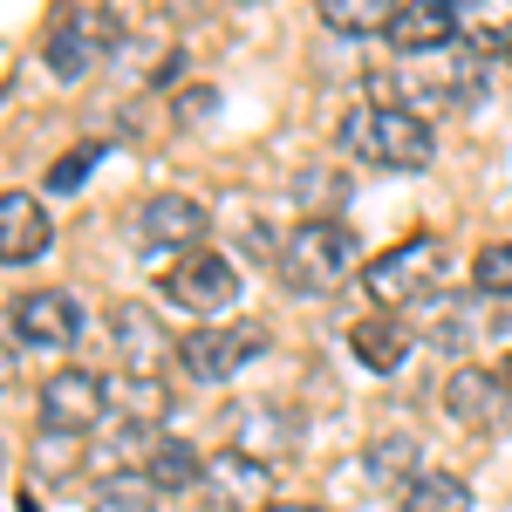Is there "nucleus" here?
I'll list each match as a JSON object with an SVG mask.
<instances>
[{
  "label": "nucleus",
  "mask_w": 512,
  "mask_h": 512,
  "mask_svg": "<svg viewBox=\"0 0 512 512\" xmlns=\"http://www.w3.org/2000/svg\"><path fill=\"white\" fill-rule=\"evenodd\" d=\"M335 144L355 164H369V171H424L437 158L431 117H417V110H376V103H362V110H349V117L335 123Z\"/></svg>",
  "instance_id": "1"
},
{
  "label": "nucleus",
  "mask_w": 512,
  "mask_h": 512,
  "mask_svg": "<svg viewBox=\"0 0 512 512\" xmlns=\"http://www.w3.org/2000/svg\"><path fill=\"white\" fill-rule=\"evenodd\" d=\"M444 280H451V246L437 233H410L362 267V294L376 301V315H396V308H417V301L444 294Z\"/></svg>",
  "instance_id": "2"
},
{
  "label": "nucleus",
  "mask_w": 512,
  "mask_h": 512,
  "mask_svg": "<svg viewBox=\"0 0 512 512\" xmlns=\"http://www.w3.org/2000/svg\"><path fill=\"white\" fill-rule=\"evenodd\" d=\"M355 274V233L342 219H301L280 246V287L301 301H328Z\"/></svg>",
  "instance_id": "3"
},
{
  "label": "nucleus",
  "mask_w": 512,
  "mask_h": 512,
  "mask_svg": "<svg viewBox=\"0 0 512 512\" xmlns=\"http://www.w3.org/2000/svg\"><path fill=\"white\" fill-rule=\"evenodd\" d=\"M110 48H117V14L110 7H62L41 35V62H48L55 82H82L110 62Z\"/></svg>",
  "instance_id": "4"
},
{
  "label": "nucleus",
  "mask_w": 512,
  "mask_h": 512,
  "mask_svg": "<svg viewBox=\"0 0 512 512\" xmlns=\"http://www.w3.org/2000/svg\"><path fill=\"white\" fill-rule=\"evenodd\" d=\"M110 417V383L96 369H55L48 383L35 390V424L41 437H89L96 424Z\"/></svg>",
  "instance_id": "5"
},
{
  "label": "nucleus",
  "mask_w": 512,
  "mask_h": 512,
  "mask_svg": "<svg viewBox=\"0 0 512 512\" xmlns=\"http://www.w3.org/2000/svg\"><path fill=\"white\" fill-rule=\"evenodd\" d=\"M171 355H178V369H185L192 383H233L246 362H260V355H267V328H260V321L192 328V335H185Z\"/></svg>",
  "instance_id": "6"
},
{
  "label": "nucleus",
  "mask_w": 512,
  "mask_h": 512,
  "mask_svg": "<svg viewBox=\"0 0 512 512\" xmlns=\"http://www.w3.org/2000/svg\"><path fill=\"white\" fill-rule=\"evenodd\" d=\"M198 512H267L274 499V472L253 451H212L198 472Z\"/></svg>",
  "instance_id": "7"
},
{
  "label": "nucleus",
  "mask_w": 512,
  "mask_h": 512,
  "mask_svg": "<svg viewBox=\"0 0 512 512\" xmlns=\"http://www.w3.org/2000/svg\"><path fill=\"white\" fill-rule=\"evenodd\" d=\"M158 294L171 301V308H185V315H226L239 301V267L226 260V253H185L178 267H164L158 274Z\"/></svg>",
  "instance_id": "8"
},
{
  "label": "nucleus",
  "mask_w": 512,
  "mask_h": 512,
  "mask_svg": "<svg viewBox=\"0 0 512 512\" xmlns=\"http://www.w3.org/2000/svg\"><path fill=\"white\" fill-rule=\"evenodd\" d=\"M14 342H28V349H76L82 328H89V308H82L69 287H35V294H21L14 301Z\"/></svg>",
  "instance_id": "9"
},
{
  "label": "nucleus",
  "mask_w": 512,
  "mask_h": 512,
  "mask_svg": "<svg viewBox=\"0 0 512 512\" xmlns=\"http://www.w3.org/2000/svg\"><path fill=\"white\" fill-rule=\"evenodd\" d=\"M130 239H137V253H198V239H205V205L185 198V192L144 198V205L130 212Z\"/></svg>",
  "instance_id": "10"
},
{
  "label": "nucleus",
  "mask_w": 512,
  "mask_h": 512,
  "mask_svg": "<svg viewBox=\"0 0 512 512\" xmlns=\"http://www.w3.org/2000/svg\"><path fill=\"white\" fill-rule=\"evenodd\" d=\"M110 417H117V444L123 451H158L164 437V417H171V390H164L158 376H123L110 383Z\"/></svg>",
  "instance_id": "11"
},
{
  "label": "nucleus",
  "mask_w": 512,
  "mask_h": 512,
  "mask_svg": "<svg viewBox=\"0 0 512 512\" xmlns=\"http://www.w3.org/2000/svg\"><path fill=\"white\" fill-rule=\"evenodd\" d=\"M465 35V7L458 0H403L396 7V28H390V48L396 55H444V48H458Z\"/></svg>",
  "instance_id": "12"
},
{
  "label": "nucleus",
  "mask_w": 512,
  "mask_h": 512,
  "mask_svg": "<svg viewBox=\"0 0 512 512\" xmlns=\"http://www.w3.org/2000/svg\"><path fill=\"white\" fill-rule=\"evenodd\" d=\"M506 403H512V390H506V376H492V369H451L444 376V410H451V424H465V431H492L499 417H506Z\"/></svg>",
  "instance_id": "13"
},
{
  "label": "nucleus",
  "mask_w": 512,
  "mask_h": 512,
  "mask_svg": "<svg viewBox=\"0 0 512 512\" xmlns=\"http://www.w3.org/2000/svg\"><path fill=\"white\" fill-rule=\"evenodd\" d=\"M48 246H55V226H48L41 198H28V192L0 198V260H7V267H28Z\"/></svg>",
  "instance_id": "14"
},
{
  "label": "nucleus",
  "mask_w": 512,
  "mask_h": 512,
  "mask_svg": "<svg viewBox=\"0 0 512 512\" xmlns=\"http://www.w3.org/2000/svg\"><path fill=\"white\" fill-rule=\"evenodd\" d=\"M410 349H417V328L403 315H362L349 328V355L362 369H376V376H396L410 362Z\"/></svg>",
  "instance_id": "15"
},
{
  "label": "nucleus",
  "mask_w": 512,
  "mask_h": 512,
  "mask_svg": "<svg viewBox=\"0 0 512 512\" xmlns=\"http://www.w3.org/2000/svg\"><path fill=\"white\" fill-rule=\"evenodd\" d=\"M396 7H403V0H321V28H328V35H349V41H369V35L390 41Z\"/></svg>",
  "instance_id": "16"
},
{
  "label": "nucleus",
  "mask_w": 512,
  "mask_h": 512,
  "mask_svg": "<svg viewBox=\"0 0 512 512\" xmlns=\"http://www.w3.org/2000/svg\"><path fill=\"white\" fill-rule=\"evenodd\" d=\"M158 335H164L158 315H144L137 301H117V308H110V349L130 362V376H151L144 362L158 355Z\"/></svg>",
  "instance_id": "17"
},
{
  "label": "nucleus",
  "mask_w": 512,
  "mask_h": 512,
  "mask_svg": "<svg viewBox=\"0 0 512 512\" xmlns=\"http://www.w3.org/2000/svg\"><path fill=\"white\" fill-rule=\"evenodd\" d=\"M158 485L137 472V465H117V472H103L89 485V512H158Z\"/></svg>",
  "instance_id": "18"
},
{
  "label": "nucleus",
  "mask_w": 512,
  "mask_h": 512,
  "mask_svg": "<svg viewBox=\"0 0 512 512\" xmlns=\"http://www.w3.org/2000/svg\"><path fill=\"white\" fill-rule=\"evenodd\" d=\"M198 472H205V458H198L185 437H158V451L144 458V478L158 492H198Z\"/></svg>",
  "instance_id": "19"
},
{
  "label": "nucleus",
  "mask_w": 512,
  "mask_h": 512,
  "mask_svg": "<svg viewBox=\"0 0 512 512\" xmlns=\"http://www.w3.org/2000/svg\"><path fill=\"white\" fill-rule=\"evenodd\" d=\"M369 478H383V485H396V492H410L417 478H424V444L417 437H376L369 444Z\"/></svg>",
  "instance_id": "20"
},
{
  "label": "nucleus",
  "mask_w": 512,
  "mask_h": 512,
  "mask_svg": "<svg viewBox=\"0 0 512 512\" xmlns=\"http://www.w3.org/2000/svg\"><path fill=\"white\" fill-rule=\"evenodd\" d=\"M403 512H472V485L458 472H424L410 492H396Z\"/></svg>",
  "instance_id": "21"
},
{
  "label": "nucleus",
  "mask_w": 512,
  "mask_h": 512,
  "mask_svg": "<svg viewBox=\"0 0 512 512\" xmlns=\"http://www.w3.org/2000/svg\"><path fill=\"white\" fill-rule=\"evenodd\" d=\"M472 287H478V294H492V301H512V239H492V246H478Z\"/></svg>",
  "instance_id": "22"
},
{
  "label": "nucleus",
  "mask_w": 512,
  "mask_h": 512,
  "mask_svg": "<svg viewBox=\"0 0 512 512\" xmlns=\"http://www.w3.org/2000/svg\"><path fill=\"white\" fill-rule=\"evenodd\" d=\"M96 158H103V144L62 151V158H55V171H48V192H82V185H89V171H96Z\"/></svg>",
  "instance_id": "23"
},
{
  "label": "nucleus",
  "mask_w": 512,
  "mask_h": 512,
  "mask_svg": "<svg viewBox=\"0 0 512 512\" xmlns=\"http://www.w3.org/2000/svg\"><path fill=\"white\" fill-rule=\"evenodd\" d=\"M431 342H437V349H465V342H478V315H472V308H458V301H444Z\"/></svg>",
  "instance_id": "24"
},
{
  "label": "nucleus",
  "mask_w": 512,
  "mask_h": 512,
  "mask_svg": "<svg viewBox=\"0 0 512 512\" xmlns=\"http://www.w3.org/2000/svg\"><path fill=\"white\" fill-rule=\"evenodd\" d=\"M212 110H219V89H205V82H198V89H185V96H178V117H185V123L212 117Z\"/></svg>",
  "instance_id": "25"
},
{
  "label": "nucleus",
  "mask_w": 512,
  "mask_h": 512,
  "mask_svg": "<svg viewBox=\"0 0 512 512\" xmlns=\"http://www.w3.org/2000/svg\"><path fill=\"white\" fill-rule=\"evenodd\" d=\"M267 512H321V506H267Z\"/></svg>",
  "instance_id": "26"
},
{
  "label": "nucleus",
  "mask_w": 512,
  "mask_h": 512,
  "mask_svg": "<svg viewBox=\"0 0 512 512\" xmlns=\"http://www.w3.org/2000/svg\"><path fill=\"white\" fill-rule=\"evenodd\" d=\"M499 376H506V390H512V355H506V369H499Z\"/></svg>",
  "instance_id": "27"
},
{
  "label": "nucleus",
  "mask_w": 512,
  "mask_h": 512,
  "mask_svg": "<svg viewBox=\"0 0 512 512\" xmlns=\"http://www.w3.org/2000/svg\"><path fill=\"white\" fill-rule=\"evenodd\" d=\"M506 55H512V28H506Z\"/></svg>",
  "instance_id": "28"
}]
</instances>
